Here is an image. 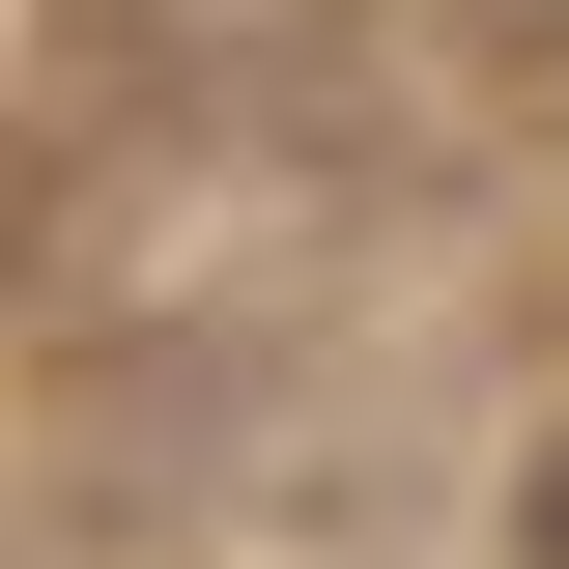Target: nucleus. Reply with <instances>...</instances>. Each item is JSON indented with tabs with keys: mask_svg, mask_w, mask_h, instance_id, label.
Wrapping results in <instances>:
<instances>
[{
	"mask_svg": "<svg viewBox=\"0 0 569 569\" xmlns=\"http://www.w3.org/2000/svg\"><path fill=\"white\" fill-rule=\"evenodd\" d=\"M541 512H569V485H541Z\"/></svg>",
	"mask_w": 569,
	"mask_h": 569,
	"instance_id": "obj_1",
	"label": "nucleus"
}]
</instances>
